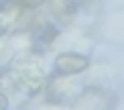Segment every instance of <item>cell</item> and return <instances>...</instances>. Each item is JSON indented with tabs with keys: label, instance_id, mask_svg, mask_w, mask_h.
I'll list each match as a JSON object with an SVG mask.
<instances>
[{
	"label": "cell",
	"instance_id": "obj_3",
	"mask_svg": "<svg viewBox=\"0 0 124 110\" xmlns=\"http://www.w3.org/2000/svg\"><path fill=\"white\" fill-rule=\"evenodd\" d=\"M8 107V96H6V94H0V110H6Z\"/></svg>",
	"mask_w": 124,
	"mask_h": 110
},
{
	"label": "cell",
	"instance_id": "obj_1",
	"mask_svg": "<svg viewBox=\"0 0 124 110\" xmlns=\"http://www.w3.org/2000/svg\"><path fill=\"white\" fill-rule=\"evenodd\" d=\"M88 66H91V58L88 55H80V52H61V55H55V74L58 77L83 74Z\"/></svg>",
	"mask_w": 124,
	"mask_h": 110
},
{
	"label": "cell",
	"instance_id": "obj_2",
	"mask_svg": "<svg viewBox=\"0 0 124 110\" xmlns=\"http://www.w3.org/2000/svg\"><path fill=\"white\" fill-rule=\"evenodd\" d=\"M17 3H19V6H25V8H31V6H36L39 0H17Z\"/></svg>",
	"mask_w": 124,
	"mask_h": 110
},
{
	"label": "cell",
	"instance_id": "obj_4",
	"mask_svg": "<svg viewBox=\"0 0 124 110\" xmlns=\"http://www.w3.org/2000/svg\"><path fill=\"white\" fill-rule=\"evenodd\" d=\"M6 33V25H3V22H0V36H3Z\"/></svg>",
	"mask_w": 124,
	"mask_h": 110
}]
</instances>
